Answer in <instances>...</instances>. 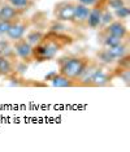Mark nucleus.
<instances>
[{
    "label": "nucleus",
    "mask_w": 130,
    "mask_h": 152,
    "mask_svg": "<svg viewBox=\"0 0 130 152\" xmlns=\"http://www.w3.org/2000/svg\"><path fill=\"white\" fill-rule=\"evenodd\" d=\"M76 38L69 33L61 31L57 29L46 30L43 37L35 46H33V57L34 63L42 64L55 60L57 55L64 52L66 48L73 46Z\"/></svg>",
    "instance_id": "obj_1"
},
{
    "label": "nucleus",
    "mask_w": 130,
    "mask_h": 152,
    "mask_svg": "<svg viewBox=\"0 0 130 152\" xmlns=\"http://www.w3.org/2000/svg\"><path fill=\"white\" fill-rule=\"evenodd\" d=\"M91 56L85 53H64L56 57L57 72L65 77L80 79L87 65L91 61Z\"/></svg>",
    "instance_id": "obj_2"
},
{
    "label": "nucleus",
    "mask_w": 130,
    "mask_h": 152,
    "mask_svg": "<svg viewBox=\"0 0 130 152\" xmlns=\"http://www.w3.org/2000/svg\"><path fill=\"white\" fill-rule=\"evenodd\" d=\"M35 22V16L33 17H20L18 20H16L15 23L12 25V27L9 29V31L7 33V35L4 37L9 42H15V40L23 38L26 35V33L29 31V29L34 25Z\"/></svg>",
    "instance_id": "obj_3"
},
{
    "label": "nucleus",
    "mask_w": 130,
    "mask_h": 152,
    "mask_svg": "<svg viewBox=\"0 0 130 152\" xmlns=\"http://www.w3.org/2000/svg\"><path fill=\"white\" fill-rule=\"evenodd\" d=\"M76 3L77 1H73V0H64V1L56 3L52 11L55 21L61 23H70L73 20Z\"/></svg>",
    "instance_id": "obj_4"
},
{
    "label": "nucleus",
    "mask_w": 130,
    "mask_h": 152,
    "mask_svg": "<svg viewBox=\"0 0 130 152\" xmlns=\"http://www.w3.org/2000/svg\"><path fill=\"white\" fill-rule=\"evenodd\" d=\"M12 43V48L15 51L17 58L21 63L30 65L34 63V57H33V46L26 40V38H20V39L15 40Z\"/></svg>",
    "instance_id": "obj_5"
},
{
    "label": "nucleus",
    "mask_w": 130,
    "mask_h": 152,
    "mask_svg": "<svg viewBox=\"0 0 130 152\" xmlns=\"http://www.w3.org/2000/svg\"><path fill=\"white\" fill-rule=\"evenodd\" d=\"M44 81L47 83H51L55 87H65V88H77V87H85L83 82L81 79H74L65 77V75L60 74L59 72H52L48 75L44 77Z\"/></svg>",
    "instance_id": "obj_6"
},
{
    "label": "nucleus",
    "mask_w": 130,
    "mask_h": 152,
    "mask_svg": "<svg viewBox=\"0 0 130 152\" xmlns=\"http://www.w3.org/2000/svg\"><path fill=\"white\" fill-rule=\"evenodd\" d=\"M113 81L111 66H103L87 81V87H107L113 85Z\"/></svg>",
    "instance_id": "obj_7"
},
{
    "label": "nucleus",
    "mask_w": 130,
    "mask_h": 152,
    "mask_svg": "<svg viewBox=\"0 0 130 152\" xmlns=\"http://www.w3.org/2000/svg\"><path fill=\"white\" fill-rule=\"evenodd\" d=\"M107 8H108V0H98L91 7L90 13H88V18H87V29H91V30L99 29L102 15H103V12Z\"/></svg>",
    "instance_id": "obj_8"
},
{
    "label": "nucleus",
    "mask_w": 130,
    "mask_h": 152,
    "mask_svg": "<svg viewBox=\"0 0 130 152\" xmlns=\"http://www.w3.org/2000/svg\"><path fill=\"white\" fill-rule=\"evenodd\" d=\"M88 13H90V8L80 3H76L74 7V15L73 20H72V25L76 29L80 30H86L87 29V18H88Z\"/></svg>",
    "instance_id": "obj_9"
},
{
    "label": "nucleus",
    "mask_w": 130,
    "mask_h": 152,
    "mask_svg": "<svg viewBox=\"0 0 130 152\" xmlns=\"http://www.w3.org/2000/svg\"><path fill=\"white\" fill-rule=\"evenodd\" d=\"M102 31L115 35L121 39H129V29L126 26V21H121V20H113L111 23H108L107 26L100 27Z\"/></svg>",
    "instance_id": "obj_10"
},
{
    "label": "nucleus",
    "mask_w": 130,
    "mask_h": 152,
    "mask_svg": "<svg viewBox=\"0 0 130 152\" xmlns=\"http://www.w3.org/2000/svg\"><path fill=\"white\" fill-rule=\"evenodd\" d=\"M18 63L20 61H15V60H12V58H9V57L0 53V77L9 79L15 74H17L18 73V72H17Z\"/></svg>",
    "instance_id": "obj_11"
},
{
    "label": "nucleus",
    "mask_w": 130,
    "mask_h": 152,
    "mask_svg": "<svg viewBox=\"0 0 130 152\" xmlns=\"http://www.w3.org/2000/svg\"><path fill=\"white\" fill-rule=\"evenodd\" d=\"M25 15L23 11H20V9L12 7L8 3H4V4L0 5V20H4V21H13V20H17L20 17H22Z\"/></svg>",
    "instance_id": "obj_12"
},
{
    "label": "nucleus",
    "mask_w": 130,
    "mask_h": 152,
    "mask_svg": "<svg viewBox=\"0 0 130 152\" xmlns=\"http://www.w3.org/2000/svg\"><path fill=\"white\" fill-rule=\"evenodd\" d=\"M94 57L96 58L100 64L105 65V66H113V65L116 64V61H117L111 53H109L107 47H99L98 50L95 51Z\"/></svg>",
    "instance_id": "obj_13"
},
{
    "label": "nucleus",
    "mask_w": 130,
    "mask_h": 152,
    "mask_svg": "<svg viewBox=\"0 0 130 152\" xmlns=\"http://www.w3.org/2000/svg\"><path fill=\"white\" fill-rule=\"evenodd\" d=\"M96 38H98V43L100 47H112V46H116V44L121 43L122 40H124V39H121V38H117L115 35H111V34L102 31L100 29H98Z\"/></svg>",
    "instance_id": "obj_14"
},
{
    "label": "nucleus",
    "mask_w": 130,
    "mask_h": 152,
    "mask_svg": "<svg viewBox=\"0 0 130 152\" xmlns=\"http://www.w3.org/2000/svg\"><path fill=\"white\" fill-rule=\"evenodd\" d=\"M109 53L113 56L116 60H118V58H121L122 56H125V55L129 53V39H124L121 43L116 44V46H112V47H107Z\"/></svg>",
    "instance_id": "obj_15"
},
{
    "label": "nucleus",
    "mask_w": 130,
    "mask_h": 152,
    "mask_svg": "<svg viewBox=\"0 0 130 152\" xmlns=\"http://www.w3.org/2000/svg\"><path fill=\"white\" fill-rule=\"evenodd\" d=\"M43 29H44V25H39L38 27H33L31 26L29 29V31L26 33V35H25L26 40L31 44V46H35V44L40 40V38L43 37L44 31H46V30H43Z\"/></svg>",
    "instance_id": "obj_16"
},
{
    "label": "nucleus",
    "mask_w": 130,
    "mask_h": 152,
    "mask_svg": "<svg viewBox=\"0 0 130 152\" xmlns=\"http://www.w3.org/2000/svg\"><path fill=\"white\" fill-rule=\"evenodd\" d=\"M8 4H11L12 7L20 9V11H23V12H27L29 9H31L34 7V0H5Z\"/></svg>",
    "instance_id": "obj_17"
},
{
    "label": "nucleus",
    "mask_w": 130,
    "mask_h": 152,
    "mask_svg": "<svg viewBox=\"0 0 130 152\" xmlns=\"http://www.w3.org/2000/svg\"><path fill=\"white\" fill-rule=\"evenodd\" d=\"M112 12H113L115 18L116 20H121V21H126V20L129 18V16H130V8H129L128 4L120 7V8L115 9V11H112Z\"/></svg>",
    "instance_id": "obj_18"
},
{
    "label": "nucleus",
    "mask_w": 130,
    "mask_h": 152,
    "mask_svg": "<svg viewBox=\"0 0 130 152\" xmlns=\"http://www.w3.org/2000/svg\"><path fill=\"white\" fill-rule=\"evenodd\" d=\"M115 18V16H113V12H112V9H109L107 8L105 11L103 12V15H102V20H100V26H99V29L100 27H104V26H107L108 23H111Z\"/></svg>",
    "instance_id": "obj_19"
},
{
    "label": "nucleus",
    "mask_w": 130,
    "mask_h": 152,
    "mask_svg": "<svg viewBox=\"0 0 130 152\" xmlns=\"http://www.w3.org/2000/svg\"><path fill=\"white\" fill-rule=\"evenodd\" d=\"M15 21L16 20H13V21H4V20H0V38H4L7 35V33L9 31V29L12 27Z\"/></svg>",
    "instance_id": "obj_20"
},
{
    "label": "nucleus",
    "mask_w": 130,
    "mask_h": 152,
    "mask_svg": "<svg viewBox=\"0 0 130 152\" xmlns=\"http://www.w3.org/2000/svg\"><path fill=\"white\" fill-rule=\"evenodd\" d=\"M126 4H128L126 0H108V8L112 9V11H115V9H117L122 5H126Z\"/></svg>",
    "instance_id": "obj_21"
},
{
    "label": "nucleus",
    "mask_w": 130,
    "mask_h": 152,
    "mask_svg": "<svg viewBox=\"0 0 130 152\" xmlns=\"http://www.w3.org/2000/svg\"><path fill=\"white\" fill-rule=\"evenodd\" d=\"M96 1H98V0H77V3L86 5V7H88V8H91V7L94 5Z\"/></svg>",
    "instance_id": "obj_22"
}]
</instances>
